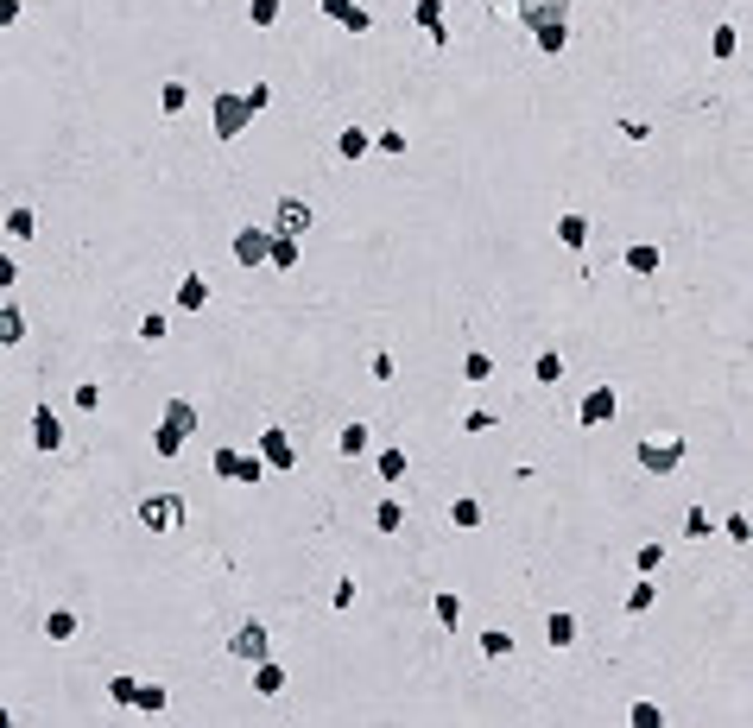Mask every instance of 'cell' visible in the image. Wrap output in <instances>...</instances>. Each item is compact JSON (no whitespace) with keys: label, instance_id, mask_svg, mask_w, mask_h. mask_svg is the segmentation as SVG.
<instances>
[{"label":"cell","instance_id":"6da1fadb","mask_svg":"<svg viewBox=\"0 0 753 728\" xmlns=\"http://www.w3.org/2000/svg\"><path fill=\"white\" fill-rule=\"evenodd\" d=\"M266 102H272L266 83H253V89H222V96L209 102V127H216V139H241Z\"/></svg>","mask_w":753,"mask_h":728},{"label":"cell","instance_id":"7a4b0ae2","mask_svg":"<svg viewBox=\"0 0 753 728\" xmlns=\"http://www.w3.org/2000/svg\"><path fill=\"white\" fill-rule=\"evenodd\" d=\"M519 19H525V32L538 38L544 57L570 51V0H519Z\"/></svg>","mask_w":753,"mask_h":728},{"label":"cell","instance_id":"3957f363","mask_svg":"<svg viewBox=\"0 0 753 728\" xmlns=\"http://www.w3.org/2000/svg\"><path fill=\"white\" fill-rule=\"evenodd\" d=\"M633 463H639L646 476H671V469L684 463V437H639V444H633Z\"/></svg>","mask_w":753,"mask_h":728},{"label":"cell","instance_id":"277c9868","mask_svg":"<svg viewBox=\"0 0 753 728\" xmlns=\"http://www.w3.org/2000/svg\"><path fill=\"white\" fill-rule=\"evenodd\" d=\"M139 526L146 532H184V494H146L139 500Z\"/></svg>","mask_w":753,"mask_h":728},{"label":"cell","instance_id":"5b68a950","mask_svg":"<svg viewBox=\"0 0 753 728\" xmlns=\"http://www.w3.org/2000/svg\"><path fill=\"white\" fill-rule=\"evenodd\" d=\"M272 652V633L259 627V620H235V633H229V659H241V665H253V659H266Z\"/></svg>","mask_w":753,"mask_h":728},{"label":"cell","instance_id":"8992f818","mask_svg":"<svg viewBox=\"0 0 753 728\" xmlns=\"http://www.w3.org/2000/svg\"><path fill=\"white\" fill-rule=\"evenodd\" d=\"M310 222H317V210H310L304 197H279V210H272V235L304 241V235H310Z\"/></svg>","mask_w":753,"mask_h":728},{"label":"cell","instance_id":"52a82bcc","mask_svg":"<svg viewBox=\"0 0 753 728\" xmlns=\"http://www.w3.org/2000/svg\"><path fill=\"white\" fill-rule=\"evenodd\" d=\"M209 469H216L222 482H259V476H266V463H259V456H248V450H216V456H209Z\"/></svg>","mask_w":753,"mask_h":728},{"label":"cell","instance_id":"ba28073f","mask_svg":"<svg viewBox=\"0 0 753 728\" xmlns=\"http://www.w3.org/2000/svg\"><path fill=\"white\" fill-rule=\"evenodd\" d=\"M615 412H621V393H615V386H595V393L576 405V425H583V431H595V425H608Z\"/></svg>","mask_w":753,"mask_h":728},{"label":"cell","instance_id":"9c48e42d","mask_svg":"<svg viewBox=\"0 0 753 728\" xmlns=\"http://www.w3.org/2000/svg\"><path fill=\"white\" fill-rule=\"evenodd\" d=\"M266 253H272V229L248 222V229L235 235V266H266Z\"/></svg>","mask_w":753,"mask_h":728},{"label":"cell","instance_id":"30bf717a","mask_svg":"<svg viewBox=\"0 0 753 728\" xmlns=\"http://www.w3.org/2000/svg\"><path fill=\"white\" fill-rule=\"evenodd\" d=\"M32 450H38V456H57V450H64V425H57L51 405L32 412Z\"/></svg>","mask_w":753,"mask_h":728},{"label":"cell","instance_id":"8fae6325","mask_svg":"<svg viewBox=\"0 0 753 728\" xmlns=\"http://www.w3.org/2000/svg\"><path fill=\"white\" fill-rule=\"evenodd\" d=\"M259 463H266V469H298V450H291V437H285L279 425L259 431Z\"/></svg>","mask_w":753,"mask_h":728},{"label":"cell","instance_id":"7c38bea8","mask_svg":"<svg viewBox=\"0 0 753 728\" xmlns=\"http://www.w3.org/2000/svg\"><path fill=\"white\" fill-rule=\"evenodd\" d=\"M576 633H583V627H576V614H570V608H551V614H544V640H551V652L576 646Z\"/></svg>","mask_w":753,"mask_h":728},{"label":"cell","instance_id":"4fadbf2b","mask_svg":"<svg viewBox=\"0 0 753 728\" xmlns=\"http://www.w3.org/2000/svg\"><path fill=\"white\" fill-rule=\"evenodd\" d=\"M165 431H178V437H190L197 425H203V412L190 405V399H165V418H158Z\"/></svg>","mask_w":753,"mask_h":728},{"label":"cell","instance_id":"5bb4252c","mask_svg":"<svg viewBox=\"0 0 753 728\" xmlns=\"http://www.w3.org/2000/svg\"><path fill=\"white\" fill-rule=\"evenodd\" d=\"M76 633H83V614H76V608H51V614H45V640H51V646H64V640H76Z\"/></svg>","mask_w":753,"mask_h":728},{"label":"cell","instance_id":"9a60e30c","mask_svg":"<svg viewBox=\"0 0 753 728\" xmlns=\"http://www.w3.org/2000/svg\"><path fill=\"white\" fill-rule=\"evenodd\" d=\"M323 13L342 26V32H368L374 19H368V6H355V0H323Z\"/></svg>","mask_w":753,"mask_h":728},{"label":"cell","instance_id":"2e32d148","mask_svg":"<svg viewBox=\"0 0 753 728\" xmlns=\"http://www.w3.org/2000/svg\"><path fill=\"white\" fill-rule=\"evenodd\" d=\"M248 672H253V691H259V697H279V691H285V665H272V652L253 659Z\"/></svg>","mask_w":753,"mask_h":728},{"label":"cell","instance_id":"e0dca14e","mask_svg":"<svg viewBox=\"0 0 753 728\" xmlns=\"http://www.w3.org/2000/svg\"><path fill=\"white\" fill-rule=\"evenodd\" d=\"M557 241L570 247V253H583V247H589V216H576V210H564V216H557Z\"/></svg>","mask_w":753,"mask_h":728},{"label":"cell","instance_id":"ac0fdd59","mask_svg":"<svg viewBox=\"0 0 753 728\" xmlns=\"http://www.w3.org/2000/svg\"><path fill=\"white\" fill-rule=\"evenodd\" d=\"M368 152H374V133H361V127H342V133H336V159L355 165V159H368Z\"/></svg>","mask_w":753,"mask_h":728},{"label":"cell","instance_id":"d6986e66","mask_svg":"<svg viewBox=\"0 0 753 728\" xmlns=\"http://www.w3.org/2000/svg\"><path fill=\"white\" fill-rule=\"evenodd\" d=\"M203 304H209V279L203 272H184L178 279V311H203Z\"/></svg>","mask_w":753,"mask_h":728},{"label":"cell","instance_id":"ffe728a7","mask_svg":"<svg viewBox=\"0 0 753 728\" xmlns=\"http://www.w3.org/2000/svg\"><path fill=\"white\" fill-rule=\"evenodd\" d=\"M621 260H627V272H639V279H652V272H658V260H665V253H658V241H633L627 253H621Z\"/></svg>","mask_w":753,"mask_h":728},{"label":"cell","instance_id":"44dd1931","mask_svg":"<svg viewBox=\"0 0 753 728\" xmlns=\"http://www.w3.org/2000/svg\"><path fill=\"white\" fill-rule=\"evenodd\" d=\"M431 614H437L443 633H456V620H463V596H456V590H437V596H431Z\"/></svg>","mask_w":753,"mask_h":728},{"label":"cell","instance_id":"7402d4cb","mask_svg":"<svg viewBox=\"0 0 753 728\" xmlns=\"http://www.w3.org/2000/svg\"><path fill=\"white\" fill-rule=\"evenodd\" d=\"M450 519H456V526H463V532H475V526H482V519H488V507H482V500H475V494H456V500H450Z\"/></svg>","mask_w":753,"mask_h":728},{"label":"cell","instance_id":"603a6c76","mask_svg":"<svg viewBox=\"0 0 753 728\" xmlns=\"http://www.w3.org/2000/svg\"><path fill=\"white\" fill-rule=\"evenodd\" d=\"M621 608H627V614H652V608H658V577H639Z\"/></svg>","mask_w":753,"mask_h":728},{"label":"cell","instance_id":"cb8c5ba5","mask_svg":"<svg viewBox=\"0 0 753 728\" xmlns=\"http://www.w3.org/2000/svg\"><path fill=\"white\" fill-rule=\"evenodd\" d=\"M304 260V241H291V235H272V253H266V266H279V272H291Z\"/></svg>","mask_w":753,"mask_h":728},{"label":"cell","instance_id":"d4e9b609","mask_svg":"<svg viewBox=\"0 0 753 728\" xmlns=\"http://www.w3.org/2000/svg\"><path fill=\"white\" fill-rule=\"evenodd\" d=\"M463 380H469V386H488V380H494V355H488V349H469V355H463Z\"/></svg>","mask_w":753,"mask_h":728},{"label":"cell","instance_id":"484cf974","mask_svg":"<svg viewBox=\"0 0 753 728\" xmlns=\"http://www.w3.org/2000/svg\"><path fill=\"white\" fill-rule=\"evenodd\" d=\"M184 108H190V89H184V83H178V77H171V83H165V89H158V115H165V121H178V115H184Z\"/></svg>","mask_w":753,"mask_h":728},{"label":"cell","instance_id":"4316f807","mask_svg":"<svg viewBox=\"0 0 753 728\" xmlns=\"http://www.w3.org/2000/svg\"><path fill=\"white\" fill-rule=\"evenodd\" d=\"M368 444H374V437H368V425L355 418V425H342V437H336V456H368Z\"/></svg>","mask_w":753,"mask_h":728},{"label":"cell","instance_id":"83f0119b","mask_svg":"<svg viewBox=\"0 0 753 728\" xmlns=\"http://www.w3.org/2000/svg\"><path fill=\"white\" fill-rule=\"evenodd\" d=\"M13 343H25V311L0 304V349H13Z\"/></svg>","mask_w":753,"mask_h":728},{"label":"cell","instance_id":"f1b7e54d","mask_svg":"<svg viewBox=\"0 0 753 728\" xmlns=\"http://www.w3.org/2000/svg\"><path fill=\"white\" fill-rule=\"evenodd\" d=\"M735 51H741V26H728V19H722V26L709 32V57H735Z\"/></svg>","mask_w":753,"mask_h":728},{"label":"cell","instance_id":"f546056e","mask_svg":"<svg viewBox=\"0 0 753 728\" xmlns=\"http://www.w3.org/2000/svg\"><path fill=\"white\" fill-rule=\"evenodd\" d=\"M6 235H13V241H32V235H38V216H32L25 203H13V210H6Z\"/></svg>","mask_w":753,"mask_h":728},{"label":"cell","instance_id":"4dcf8cb0","mask_svg":"<svg viewBox=\"0 0 753 728\" xmlns=\"http://www.w3.org/2000/svg\"><path fill=\"white\" fill-rule=\"evenodd\" d=\"M532 380H538V386H557V380H564V355H557V349H544V355L532 362Z\"/></svg>","mask_w":753,"mask_h":728},{"label":"cell","instance_id":"1f68e13d","mask_svg":"<svg viewBox=\"0 0 753 728\" xmlns=\"http://www.w3.org/2000/svg\"><path fill=\"white\" fill-rule=\"evenodd\" d=\"M165 703H171V691H165V684H139V697H133V710H139V716H158Z\"/></svg>","mask_w":753,"mask_h":728},{"label":"cell","instance_id":"d6a6232c","mask_svg":"<svg viewBox=\"0 0 753 728\" xmlns=\"http://www.w3.org/2000/svg\"><path fill=\"white\" fill-rule=\"evenodd\" d=\"M399 526H405V507H399V500H380V507H374V532H386V538H392Z\"/></svg>","mask_w":753,"mask_h":728},{"label":"cell","instance_id":"836d02e7","mask_svg":"<svg viewBox=\"0 0 753 728\" xmlns=\"http://www.w3.org/2000/svg\"><path fill=\"white\" fill-rule=\"evenodd\" d=\"M279 13H285V0H248V19L266 32V26H279Z\"/></svg>","mask_w":753,"mask_h":728},{"label":"cell","instance_id":"e575fe53","mask_svg":"<svg viewBox=\"0 0 753 728\" xmlns=\"http://www.w3.org/2000/svg\"><path fill=\"white\" fill-rule=\"evenodd\" d=\"M330 608L342 614V608H355V570H342L336 583H330Z\"/></svg>","mask_w":753,"mask_h":728},{"label":"cell","instance_id":"d590c367","mask_svg":"<svg viewBox=\"0 0 753 728\" xmlns=\"http://www.w3.org/2000/svg\"><path fill=\"white\" fill-rule=\"evenodd\" d=\"M482 659H513V633L488 627V633H482Z\"/></svg>","mask_w":753,"mask_h":728},{"label":"cell","instance_id":"8d00e7d4","mask_svg":"<svg viewBox=\"0 0 753 728\" xmlns=\"http://www.w3.org/2000/svg\"><path fill=\"white\" fill-rule=\"evenodd\" d=\"M133 697H139V678H108V703H121V710H133Z\"/></svg>","mask_w":753,"mask_h":728},{"label":"cell","instance_id":"74e56055","mask_svg":"<svg viewBox=\"0 0 753 728\" xmlns=\"http://www.w3.org/2000/svg\"><path fill=\"white\" fill-rule=\"evenodd\" d=\"M658 564H665V545H639V551H633V570H639V577H658Z\"/></svg>","mask_w":753,"mask_h":728},{"label":"cell","instance_id":"f35d334b","mask_svg":"<svg viewBox=\"0 0 753 728\" xmlns=\"http://www.w3.org/2000/svg\"><path fill=\"white\" fill-rule=\"evenodd\" d=\"M627 723L633 728H665V710L658 703H627Z\"/></svg>","mask_w":753,"mask_h":728},{"label":"cell","instance_id":"ab89813d","mask_svg":"<svg viewBox=\"0 0 753 728\" xmlns=\"http://www.w3.org/2000/svg\"><path fill=\"white\" fill-rule=\"evenodd\" d=\"M70 405H76V412H102V386H96V380H83V386L70 393Z\"/></svg>","mask_w":753,"mask_h":728},{"label":"cell","instance_id":"60d3db41","mask_svg":"<svg viewBox=\"0 0 753 728\" xmlns=\"http://www.w3.org/2000/svg\"><path fill=\"white\" fill-rule=\"evenodd\" d=\"M494 425H501V412H463V431H469V437H488Z\"/></svg>","mask_w":753,"mask_h":728},{"label":"cell","instance_id":"b9f144b4","mask_svg":"<svg viewBox=\"0 0 753 728\" xmlns=\"http://www.w3.org/2000/svg\"><path fill=\"white\" fill-rule=\"evenodd\" d=\"M165 330H171L165 311H146V317H139V336H146V343H165Z\"/></svg>","mask_w":753,"mask_h":728},{"label":"cell","instance_id":"7bdbcfd3","mask_svg":"<svg viewBox=\"0 0 753 728\" xmlns=\"http://www.w3.org/2000/svg\"><path fill=\"white\" fill-rule=\"evenodd\" d=\"M178 450H184V437H178V431H165V425H158V431H152V456H178Z\"/></svg>","mask_w":753,"mask_h":728},{"label":"cell","instance_id":"ee69618b","mask_svg":"<svg viewBox=\"0 0 753 728\" xmlns=\"http://www.w3.org/2000/svg\"><path fill=\"white\" fill-rule=\"evenodd\" d=\"M412 19H418L424 32H431V26H443V0H418V6H412Z\"/></svg>","mask_w":753,"mask_h":728},{"label":"cell","instance_id":"f6af8a7d","mask_svg":"<svg viewBox=\"0 0 753 728\" xmlns=\"http://www.w3.org/2000/svg\"><path fill=\"white\" fill-rule=\"evenodd\" d=\"M380 476H386V482H399V476H405V450H380V463H374Z\"/></svg>","mask_w":753,"mask_h":728},{"label":"cell","instance_id":"bcb514c9","mask_svg":"<svg viewBox=\"0 0 753 728\" xmlns=\"http://www.w3.org/2000/svg\"><path fill=\"white\" fill-rule=\"evenodd\" d=\"M684 538H709V513H703V507L684 513Z\"/></svg>","mask_w":753,"mask_h":728},{"label":"cell","instance_id":"7dc6e473","mask_svg":"<svg viewBox=\"0 0 753 728\" xmlns=\"http://www.w3.org/2000/svg\"><path fill=\"white\" fill-rule=\"evenodd\" d=\"M368 374H374V380H392V374H399V362H392L386 349H374V362H368Z\"/></svg>","mask_w":753,"mask_h":728},{"label":"cell","instance_id":"c3c4849f","mask_svg":"<svg viewBox=\"0 0 753 728\" xmlns=\"http://www.w3.org/2000/svg\"><path fill=\"white\" fill-rule=\"evenodd\" d=\"M374 152H405V133H399V127H386V133H374Z\"/></svg>","mask_w":753,"mask_h":728},{"label":"cell","instance_id":"681fc988","mask_svg":"<svg viewBox=\"0 0 753 728\" xmlns=\"http://www.w3.org/2000/svg\"><path fill=\"white\" fill-rule=\"evenodd\" d=\"M748 532H753L748 513H728V538H735V545H748Z\"/></svg>","mask_w":753,"mask_h":728},{"label":"cell","instance_id":"f907efd6","mask_svg":"<svg viewBox=\"0 0 753 728\" xmlns=\"http://www.w3.org/2000/svg\"><path fill=\"white\" fill-rule=\"evenodd\" d=\"M621 139H633V146H639V139H652V127H646V121H621Z\"/></svg>","mask_w":753,"mask_h":728},{"label":"cell","instance_id":"816d5d0a","mask_svg":"<svg viewBox=\"0 0 753 728\" xmlns=\"http://www.w3.org/2000/svg\"><path fill=\"white\" fill-rule=\"evenodd\" d=\"M13 279H19V260H13V253H0V292H6Z\"/></svg>","mask_w":753,"mask_h":728},{"label":"cell","instance_id":"f5cc1de1","mask_svg":"<svg viewBox=\"0 0 753 728\" xmlns=\"http://www.w3.org/2000/svg\"><path fill=\"white\" fill-rule=\"evenodd\" d=\"M0 26H19V0H0Z\"/></svg>","mask_w":753,"mask_h":728},{"label":"cell","instance_id":"db71d44e","mask_svg":"<svg viewBox=\"0 0 753 728\" xmlns=\"http://www.w3.org/2000/svg\"><path fill=\"white\" fill-rule=\"evenodd\" d=\"M0 728H13V710H0Z\"/></svg>","mask_w":753,"mask_h":728}]
</instances>
